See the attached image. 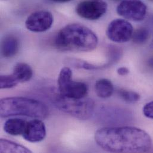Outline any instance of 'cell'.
Listing matches in <instances>:
<instances>
[{
  "instance_id": "1",
  "label": "cell",
  "mask_w": 153,
  "mask_h": 153,
  "mask_svg": "<svg viewBox=\"0 0 153 153\" xmlns=\"http://www.w3.org/2000/svg\"><path fill=\"white\" fill-rule=\"evenodd\" d=\"M95 140L101 149L112 153H146L152 146L149 134L133 126L100 129L95 134Z\"/></svg>"
},
{
  "instance_id": "2",
  "label": "cell",
  "mask_w": 153,
  "mask_h": 153,
  "mask_svg": "<svg viewBox=\"0 0 153 153\" xmlns=\"http://www.w3.org/2000/svg\"><path fill=\"white\" fill-rule=\"evenodd\" d=\"M98 39L89 28L78 23H72L63 27L54 41L56 47L62 51L89 52L97 46Z\"/></svg>"
},
{
  "instance_id": "3",
  "label": "cell",
  "mask_w": 153,
  "mask_h": 153,
  "mask_svg": "<svg viewBox=\"0 0 153 153\" xmlns=\"http://www.w3.org/2000/svg\"><path fill=\"white\" fill-rule=\"evenodd\" d=\"M0 115L2 118L27 116L44 119L49 115V109L42 102L26 97H7L0 101Z\"/></svg>"
},
{
  "instance_id": "4",
  "label": "cell",
  "mask_w": 153,
  "mask_h": 153,
  "mask_svg": "<svg viewBox=\"0 0 153 153\" xmlns=\"http://www.w3.org/2000/svg\"><path fill=\"white\" fill-rule=\"evenodd\" d=\"M54 103L60 110L82 120L91 118L95 109L94 101L86 97L71 98L59 94L56 97Z\"/></svg>"
},
{
  "instance_id": "5",
  "label": "cell",
  "mask_w": 153,
  "mask_h": 153,
  "mask_svg": "<svg viewBox=\"0 0 153 153\" xmlns=\"http://www.w3.org/2000/svg\"><path fill=\"white\" fill-rule=\"evenodd\" d=\"M134 28L127 20L117 19L113 20L108 25L106 35L109 39L117 43H125L132 37Z\"/></svg>"
},
{
  "instance_id": "6",
  "label": "cell",
  "mask_w": 153,
  "mask_h": 153,
  "mask_svg": "<svg viewBox=\"0 0 153 153\" xmlns=\"http://www.w3.org/2000/svg\"><path fill=\"white\" fill-rule=\"evenodd\" d=\"M147 7L141 0H123L117 7L118 14L131 21L143 20L147 14Z\"/></svg>"
},
{
  "instance_id": "7",
  "label": "cell",
  "mask_w": 153,
  "mask_h": 153,
  "mask_svg": "<svg viewBox=\"0 0 153 153\" xmlns=\"http://www.w3.org/2000/svg\"><path fill=\"white\" fill-rule=\"evenodd\" d=\"M107 10V4L104 0H87L77 5L76 11L83 19L95 20L104 16Z\"/></svg>"
},
{
  "instance_id": "8",
  "label": "cell",
  "mask_w": 153,
  "mask_h": 153,
  "mask_svg": "<svg viewBox=\"0 0 153 153\" xmlns=\"http://www.w3.org/2000/svg\"><path fill=\"white\" fill-rule=\"evenodd\" d=\"M53 14L48 11H38L32 13L25 22L26 27L33 32H44L53 24Z\"/></svg>"
},
{
  "instance_id": "9",
  "label": "cell",
  "mask_w": 153,
  "mask_h": 153,
  "mask_svg": "<svg viewBox=\"0 0 153 153\" xmlns=\"http://www.w3.org/2000/svg\"><path fill=\"white\" fill-rule=\"evenodd\" d=\"M47 134L44 123L39 119L27 122L23 138L30 143H39L43 141Z\"/></svg>"
},
{
  "instance_id": "10",
  "label": "cell",
  "mask_w": 153,
  "mask_h": 153,
  "mask_svg": "<svg viewBox=\"0 0 153 153\" xmlns=\"http://www.w3.org/2000/svg\"><path fill=\"white\" fill-rule=\"evenodd\" d=\"M61 95L71 98L79 99L86 97L88 92L86 84L81 82L69 81L65 85L59 89Z\"/></svg>"
},
{
  "instance_id": "11",
  "label": "cell",
  "mask_w": 153,
  "mask_h": 153,
  "mask_svg": "<svg viewBox=\"0 0 153 153\" xmlns=\"http://www.w3.org/2000/svg\"><path fill=\"white\" fill-rule=\"evenodd\" d=\"M27 121L20 118H11L8 119L4 125V131L8 134L13 136L22 135Z\"/></svg>"
},
{
  "instance_id": "12",
  "label": "cell",
  "mask_w": 153,
  "mask_h": 153,
  "mask_svg": "<svg viewBox=\"0 0 153 153\" xmlns=\"http://www.w3.org/2000/svg\"><path fill=\"white\" fill-rule=\"evenodd\" d=\"M19 50V41L13 35L6 36L2 41L1 51L3 57L11 58L14 56Z\"/></svg>"
},
{
  "instance_id": "13",
  "label": "cell",
  "mask_w": 153,
  "mask_h": 153,
  "mask_svg": "<svg viewBox=\"0 0 153 153\" xmlns=\"http://www.w3.org/2000/svg\"><path fill=\"white\" fill-rule=\"evenodd\" d=\"M12 75L19 83H24L31 79L33 76V71L27 64L20 63L14 66Z\"/></svg>"
},
{
  "instance_id": "14",
  "label": "cell",
  "mask_w": 153,
  "mask_h": 153,
  "mask_svg": "<svg viewBox=\"0 0 153 153\" xmlns=\"http://www.w3.org/2000/svg\"><path fill=\"white\" fill-rule=\"evenodd\" d=\"M95 91L98 97L107 98L111 97L113 93V85L107 79H100L95 83Z\"/></svg>"
},
{
  "instance_id": "15",
  "label": "cell",
  "mask_w": 153,
  "mask_h": 153,
  "mask_svg": "<svg viewBox=\"0 0 153 153\" xmlns=\"http://www.w3.org/2000/svg\"><path fill=\"white\" fill-rule=\"evenodd\" d=\"M1 153H32L26 147L7 140L1 139L0 141Z\"/></svg>"
},
{
  "instance_id": "16",
  "label": "cell",
  "mask_w": 153,
  "mask_h": 153,
  "mask_svg": "<svg viewBox=\"0 0 153 153\" xmlns=\"http://www.w3.org/2000/svg\"><path fill=\"white\" fill-rule=\"evenodd\" d=\"M149 36V30L147 28L141 27L134 32L132 38L134 43L137 44H142L145 43L148 40Z\"/></svg>"
},
{
  "instance_id": "17",
  "label": "cell",
  "mask_w": 153,
  "mask_h": 153,
  "mask_svg": "<svg viewBox=\"0 0 153 153\" xmlns=\"http://www.w3.org/2000/svg\"><path fill=\"white\" fill-rule=\"evenodd\" d=\"M19 82L12 74L2 75L0 77V88L1 89H9L16 86Z\"/></svg>"
},
{
  "instance_id": "18",
  "label": "cell",
  "mask_w": 153,
  "mask_h": 153,
  "mask_svg": "<svg viewBox=\"0 0 153 153\" xmlns=\"http://www.w3.org/2000/svg\"><path fill=\"white\" fill-rule=\"evenodd\" d=\"M119 94L124 101L129 103H134L140 100V95L132 91L120 89L119 91Z\"/></svg>"
},
{
  "instance_id": "19",
  "label": "cell",
  "mask_w": 153,
  "mask_h": 153,
  "mask_svg": "<svg viewBox=\"0 0 153 153\" xmlns=\"http://www.w3.org/2000/svg\"><path fill=\"white\" fill-rule=\"evenodd\" d=\"M143 113L147 117L153 119V101L145 105L143 107Z\"/></svg>"
},
{
  "instance_id": "20",
  "label": "cell",
  "mask_w": 153,
  "mask_h": 153,
  "mask_svg": "<svg viewBox=\"0 0 153 153\" xmlns=\"http://www.w3.org/2000/svg\"><path fill=\"white\" fill-rule=\"evenodd\" d=\"M117 72L120 76H126L129 74V70L125 67H122L117 70Z\"/></svg>"
},
{
  "instance_id": "21",
  "label": "cell",
  "mask_w": 153,
  "mask_h": 153,
  "mask_svg": "<svg viewBox=\"0 0 153 153\" xmlns=\"http://www.w3.org/2000/svg\"><path fill=\"white\" fill-rule=\"evenodd\" d=\"M52 1L56 2H69L72 0H52Z\"/></svg>"
},
{
  "instance_id": "22",
  "label": "cell",
  "mask_w": 153,
  "mask_h": 153,
  "mask_svg": "<svg viewBox=\"0 0 153 153\" xmlns=\"http://www.w3.org/2000/svg\"><path fill=\"white\" fill-rule=\"evenodd\" d=\"M152 48H153V41H152Z\"/></svg>"
},
{
  "instance_id": "23",
  "label": "cell",
  "mask_w": 153,
  "mask_h": 153,
  "mask_svg": "<svg viewBox=\"0 0 153 153\" xmlns=\"http://www.w3.org/2000/svg\"><path fill=\"white\" fill-rule=\"evenodd\" d=\"M150 1H153V0H150Z\"/></svg>"
}]
</instances>
